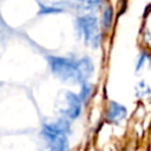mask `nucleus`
Here are the masks:
<instances>
[{
  "instance_id": "nucleus-1",
  "label": "nucleus",
  "mask_w": 151,
  "mask_h": 151,
  "mask_svg": "<svg viewBox=\"0 0 151 151\" xmlns=\"http://www.w3.org/2000/svg\"><path fill=\"white\" fill-rule=\"evenodd\" d=\"M46 60L52 74L64 83L81 85L88 81L94 72L93 61L88 57L47 55Z\"/></svg>"
},
{
  "instance_id": "nucleus-2",
  "label": "nucleus",
  "mask_w": 151,
  "mask_h": 151,
  "mask_svg": "<svg viewBox=\"0 0 151 151\" xmlns=\"http://www.w3.org/2000/svg\"><path fill=\"white\" fill-rule=\"evenodd\" d=\"M74 28L79 39L84 41L85 45L93 48L98 47L100 44V27L98 18L94 14H84L76 18Z\"/></svg>"
},
{
  "instance_id": "nucleus-3",
  "label": "nucleus",
  "mask_w": 151,
  "mask_h": 151,
  "mask_svg": "<svg viewBox=\"0 0 151 151\" xmlns=\"http://www.w3.org/2000/svg\"><path fill=\"white\" fill-rule=\"evenodd\" d=\"M70 133L71 122L64 117H59L52 122H46L41 126V137L48 146L63 139H68Z\"/></svg>"
},
{
  "instance_id": "nucleus-4",
  "label": "nucleus",
  "mask_w": 151,
  "mask_h": 151,
  "mask_svg": "<svg viewBox=\"0 0 151 151\" xmlns=\"http://www.w3.org/2000/svg\"><path fill=\"white\" fill-rule=\"evenodd\" d=\"M83 109V101L80 100L79 96L72 91H65L61 98V104L59 107L60 117H64L66 119L74 120L81 114Z\"/></svg>"
},
{
  "instance_id": "nucleus-5",
  "label": "nucleus",
  "mask_w": 151,
  "mask_h": 151,
  "mask_svg": "<svg viewBox=\"0 0 151 151\" xmlns=\"http://www.w3.org/2000/svg\"><path fill=\"white\" fill-rule=\"evenodd\" d=\"M127 116V110L120 103L111 100L105 112V119L110 124H120Z\"/></svg>"
},
{
  "instance_id": "nucleus-6",
  "label": "nucleus",
  "mask_w": 151,
  "mask_h": 151,
  "mask_svg": "<svg viewBox=\"0 0 151 151\" xmlns=\"http://www.w3.org/2000/svg\"><path fill=\"white\" fill-rule=\"evenodd\" d=\"M101 27L104 31H109L113 22V8L111 5H106L101 15Z\"/></svg>"
},
{
  "instance_id": "nucleus-7",
  "label": "nucleus",
  "mask_w": 151,
  "mask_h": 151,
  "mask_svg": "<svg viewBox=\"0 0 151 151\" xmlns=\"http://www.w3.org/2000/svg\"><path fill=\"white\" fill-rule=\"evenodd\" d=\"M92 92H93V85H92L90 81L83 83V84L80 85V90H79L78 96H79L80 100L83 101V104L86 103V101L88 100V98L91 97Z\"/></svg>"
},
{
  "instance_id": "nucleus-8",
  "label": "nucleus",
  "mask_w": 151,
  "mask_h": 151,
  "mask_svg": "<svg viewBox=\"0 0 151 151\" xmlns=\"http://www.w3.org/2000/svg\"><path fill=\"white\" fill-rule=\"evenodd\" d=\"M150 59H151L150 53L146 52V51H142V52L139 53L138 58H137V63H136V72H139V71L145 66V64H146Z\"/></svg>"
},
{
  "instance_id": "nucleus-9",
  "label": "nucleus",
  "mask_w": 151,
  "mask_h": 151,
  "mask_svg": "<svg viewBox=\"0 0 151 151\" xmlns=\"http://www.w3.org/2000/svg\"><path fill=\"white\" fill-rule=\"evenodd\" d=\"M48 151H70L68 139H63L60 142L54 143L53 145L48 146Z\"/></svg>"
},
{
  "instance_id": "nucleus-10",
  "label": "nucleus",
  "mask_w": 151,
  "mask_h": 151,
  "mask_svg": "<svg viewBox=\"0 0 151 151\" xmlns=\"http://www.w3.org/2000/svg\"><path fill=\"white\" fill-rule=\"evenodd\" d=\"M64 9L60 8V7H55V6H40V9H39V14H54V13H60L63 12Z\"/></svg>"
},
{
  "instance_id": "nucleus-11",
  "label": "nucleus",
  "mask_w": 151,
  "mask_h": 151,
  "mask_svg": "<svg viewBox=\"0 0 151 151\" xmlns=\"http://www.w3.org/2000/svg\"><path fill=\"white\" fill-rule=\"evenodd\" d=\"M101 1H103V0H86V1L84 2V5H85V7H86L87 9H90V8H94V7L99 6V5L101 4Z\"/></svg>"
},
{
  "instance_id": "nucleus-12",
  "label": "nucleus",
  "mask_w": 151,
  "mask_h": 151,
  "mask_svg": "<svg viewBox=\"0 0 151 151\" xmlns=\"http://www.w3.org/2000/svg\"><path fill=\"white\" fill-rule=\"evenodd\" d=\"M76 1H79V2H83V4H84L86 0H76Z\"/></svg>"
}]
</instances>
